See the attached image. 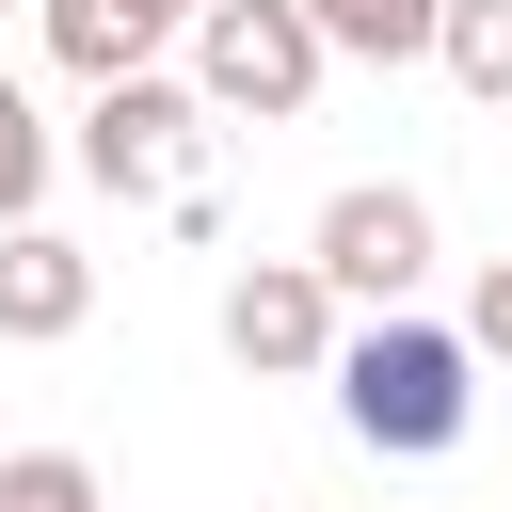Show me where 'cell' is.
Returning <instances> with one entry per match:
<instances>
[{
    "instance_id": "obj_1",
    "label": "cell",
    "mask_w": 512,
    "mask_h": 512,
    "mask_svg": "<svg viewBox=\"0 0 512 512\" xmlns=\"http://www.w3.org/2000/svg\"><path fill=\"white\" fill-rule=\"evenodd\" d=\"M336 416H352V448H384V464L464 448V416H480V336H464V320H416V304H368V336H336Z\"/></svg>"
},
{
    "instance_id": "obj_2",
    "label": "cell",
    "mask_w": 512,
    "mask_h": 512,
    "mask_svg": "<svg viewBox=\"0 0 512 512\" xmlns=\"http://www.w3.org/2000/svg\"><path fill=\"white\" fill-rule=\"evenodd\" d=\"M80 176L128 192V208H176V192L208 176V80H160V64L96 80V112H80Z\"/></svg>"
},
{
    "instance_id": "obj_3",
    "label": "cell",
    "mask_w": 512,
    "mask_h": 512,
    "mask_svg": "<svg viewBox=\"0 0 512 512\" xmlns=\"http://www.w3.org/2000/svg\"><path fill=\"white\" fill-rule=\"evenodd\" d=\"M320 64H336V32H320L304 0H208V16H192V80H208V112L288 128V112L320 96Z\"/></svg>"
},
{
    "instance_id": "obj_4",
    "label": "cell",
    "mask_w": 512,
    "mask_h": 512,
    "mask_svg": "<svg viewBox=\"0 0 512 512\" xmlns=\"http://www.w3.org/2000/svg\"><path fill=\"white\" fill-rule=\"evenodd\" d=\"M336 272L320 256H256V272H224V352L256 368V384H336Z\"/></svg>"
},
{
    "instance_id": "obj_5",
    "label": "cell",
    "mask_w": 512,
    "mask_h": 512,
    "mask_svg": "<svg viewBox=\"0 0 512 512\" xmlns=\"http://www.w3.org/2000/svg\"><path fill=\"white\" fill-rule=\"evenodd\" d=\"M304 256L336 272V304H416V288H432V208H416L400 176H352Z\"/></svg>"
},
{
    "instance_id": "obj_6",
    "label": "cell",
    "mask_w": 512,
    "mask_h": 512,
    "mask_svg": "<svg viewBox=\"0 0 512 512\" xmlns=\"http://www.w3.org/2000/svg\"><path fill=\"white\" fill-rule=\"evenodd\" d=\"M80 320H96V256H80L64 224H0V336L48 352V336H80Z\"/></svg>"
},
{
    "instance_id": "obj_7",
    "label": "cell",
    "mask_w": 512,
    "mask_h": 512,
    "mask_svg": "<svg viewBox=\"0 0 512 512\" xmlns=\"http://www.w3.org/2000/svg\"><path fill=\"white\" fill-rule=\"evenodd\" d=\"M32 32H48V64L64 80H128V64H160V0H32Z\"/></svg>"
},
{
    "instance_id": "obj_8",
    "label": "cell",
    "mask_w": 512,
    "mask_h": 512,
    "mask_svg": "<svg viewBox=\"0 0 512 512\" xmlns=\"http://www.w3.org/2000/svg\"><path fill=\"white\" fill-rule=\"evenodd\" d=\"M336 32V64H432L448 48V0H304Z\"/></svg>"
},
{
    "instance_id": "obj_9",
    "label": "cell",
    "mask_w": 512,
    "mask_h": 512,
    "mask_svg": "<svg viewBox=\"0 0 512 512\" xmlns=\"http://www.w3.org/2000/svg\"><path fill=\"white\" fill-rule=\"evenodd\" d=\"M480 112H512V0H448V48H432Z\"/></svg>"
},
{
    "instance_id": "obj_10",
    "label": "cell",
    "mask_w": 512,
    "mask_h": 512,
    "mask_svg": "<svg viewBox=\"0 0 512 512\" xmlns=\"http://www.w3.org/2000/svg\"><path fill=\"white\" fill-rule=\"evenodd\" d=\"M48 160H64V144H48V112H32V80L0 64V224H32V208H48Z\"/></svg>"
},
{
    "instance_id": "obj_11",
    "label": "cell",
    "mask_w": 512,
    "mask_h": 512,
    "mask_svg": "<svg viewBox=\"0 0 512 512\" xmlns=\"http://www.w3.org/2000/svg\"><path fill=\"white\" fill-rule=\"evenodd\" d=\"M0 512H96V464L80 448H16L0 464Z\"/></svg>"
},
{
    "instance_id": "obj_12",
    "label": "cell",
    "mask_w": 512,
    "mask_h": 512,
    "mask_svg": "<svg viewBox=\"0 0 512 512\" xmlns=\"http://www.w3.org/2000/svg\"><path fill=\"white\" fill-rule=\"evenodd\" d=\"M464 336H480V352H496V368H512V256H496V272H480V304H464Z\"/></svg>"
},
{
    "instance_id": "obj_13",
    "label": "cell",
    "mask_w": 512,
    "mask_h": 512,
    "mask_svg": "<svg viewBox=\"0 0 512 512\" xmlns=\"http://www.w3.org/2000/svg\"><path fill=\"white\" fill-rule=\"evenodd\" d=\"M160 16H176V32H192V16H208V0H160Z\"/></svg>"
}]
</instances>
